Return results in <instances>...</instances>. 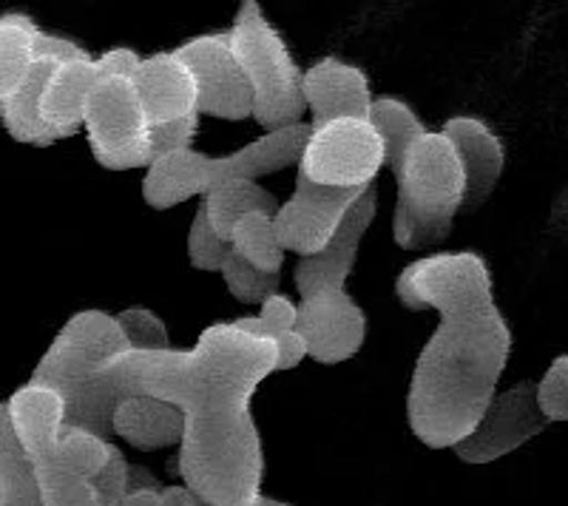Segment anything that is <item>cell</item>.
Segmentation results:
<instances>
[{
    "label": "cell",
    "mask_w": 568,
    "mask_h": 506,
    "mask_svg": "<svg viewBox=\"0 0 568 506\" xmlns=\"http://www.w3.org/2000/svg\"><path fill=\"white\" fill-rule=\"evenodd\" d=\"M276 373V344L233 322L207 325L194 347L123 353L58 389L63 427L111 435V413L131 396L182 409L185 433L174 473L202 506H247L262 495L265 449L253 418L258 384Z\"/></svg>",
    "instance_id": "1"
},
{
    "label": "cell",
    "mask_w": 568,
    "mask_h": 506,
    "mask_svg": "<svg viewBox=\"0 0 568 506\" xmlns=\"http://www.w3.org/2000/svg\"><path fill=\"white\" fill-rule=\"evenodd\" d=\"M395 296L407 311L440 316L409 376L407 424L429 449H453L478 427L509 364L511 331L491 273L480 253L440 251L409 262Z\"/></svg>",
    "instance_id": "2"
},
{
    "label": "cell",
    "mask_w": 568,
    "mask_h": 506,
    "mask_svg": "<svg viewBox=\"0 0 568 506\" xmlns=\"http://www.w3.org/2000/svg\"><path fill=\"white\" fill-rule=\"evenodd\" d=\"M398 202L393 240L400 251H426L444 245L453 234L455 216L464 211L466 180L458 151L444 131H426L393 169Z\"/></svg>",
    "instance_id": "3"
},
{
    "label": "cell",
    "mask_w": 568,
    "mask_h": 506,
    "mask_svg": "<svg viewBox=\"0 0 568 506\" xmlns=\"http://www.w3.org/2000/svg\"><path fill=\"white\" fill-rule=\"evenodd\" d=\"M311 136V123H293L287 129L262 134L253 143L242 145L227 156H207L202 151H180L151 163L149 174L142 180V200L151 209L169 211L174 205L205 196L222 182L253 180L298 165L304 143Z\"/></svg>",
    "instance_id": "4"
},
{
    "label": "cell",
    "mask_w": 568,
    "mask_h": 506,
    "mask_svg": "<svg viewBox=\"0 0 568 506\" xmlns=\"http://www.w3.org/2000/svg\"><path fill=\"white\" fill-rule=\"evenodd\" d=\"M233 58L240 60L242 72L253 91V114L265 134L302 123L307 114L302 80L304 72L293 58L291 45L284 43L278 29L265 18L256 0H242L240 12L227 29Z\"/></svg>",
    "instance_id": "5"
},
{
    "label": "cell",
    "mask_w": 568,
    "mask_h": 506,
    "mask_svg": "<svg viewBox=\"0 0 568 506\" xmlns=\"http://www.w3.org/2000/svg\"><path fill=\"white\" fill-rule=\"evenodd\" d=\"M7 409L20 447L38 475L43 506H100L89 480L78 478L60 462L58 438L65 413L60 393L27 382L7 398Z\"/></svg>",
    "instance_id": "6"
},
{
    "label": "cell",
    "mask_w": 568,
    "mask_h": 506,
    "mask_svg": "<svg viewBox=\"0 0 568 506\" xmlns=\"http://www.w3.org/2000/svg\"><path fill=\"white\" fill-rule=\"evenodd\" d=\"M83 131L89 136L91 154L103 169H151V123L134 80H100L85 103Z\"/></svg>",
    "instance_id": "7"
},
{
    "label": "cell",
    "mask_w": 568,
    "mask_h": 506,
    "mask_svg": "<svg viewBox=\"0 0 568 506\" xmlns=\"http://www.w3.org/2000/svg\"><path fill=\"white\" fill-rule=\"evenodd\" d=\"M384 165V143L369 120H336L311 125L296 171L327 189H369Z\"/></svg>",
    "instance_id": "8"
},
{
    "label": "cell",
    "mask_w": 568,
    "mask_h": 506,
    "mask_svg": "<svg viewBox=\"0 0 568 506\" xmlns=\"http://www.w3.org/2000/svg\"><path fill=\"white\" fill-rule=\"evenodd\" d=\"M123 353H129V342L116 325L114 313L80 311L60 327L54 342L45 347L29 376V384L58 393Z\"/></svg>",
    "instance_id": "9"
},
{
    "label": "cell",
    "mask_w": 568,
    "mask_h": 506,
    "mask_svg": "<svg viewBox=\"0 0 568 506\" xmlns=\"http://www.w3.org/2000/svg\"><path fill=\"white\" fill-rule=\"evenodd\" d=\"M176 58L191 69L196 80V111L220 120H247L253 114V91L233 58L227 32H213L191 38L174 49Z\"/></svg>",
    "instance_id": "10"
},
{
    "label": "cell",
    "mask_w": 568,
    "mask_h": 506,
    "mask_svg": "<svg viewBox=\"0 0 568 506\" xmlns=\"http://www.w3.org/2000/svg\"><path fill=\"white\" fill-rule=\"evenodd\" d=\"M364 191L367 189H327L296 171V189L291 200L282 202L273 216L278 245L284 253H298V260L324 251Z\"/></svg>",
    "instance_id": "11"
},
{
    "label": "cell",
    "mask_w": 568,
    "mask_h": 506,
    "mask_svg": "<svg viewBox=\"0 0 568 506\" xmlns=\"http://www.w3.org/2000/svg\"><path fill=\"white\" fill-rule=\"evenodd\" d=\"M535 389V382H520L491 398L478 427L453 447L460 462L471 464V467H484V464L515 453L517 447H524L535 435H540L546 427V418L537 409Z\"/></svg>",
    "instance_id": "12"
},
{
    "label": "cell",
    "mask_w": 568,
    "mask_h": 506,
    "mask_svg": "<svg viewBox=\"0 0 568 506\" xmlns=\"http://www.w3.org/2000/svg\"><path fill=\"white\" fill-rule=\"evenodd\" d=\"M296 333L307 342V358L342 364L367 342V316L347 291L316 293L298 298Z\"/></svg>",
    "instance_id": "13"
},
{
    "label": "cell",
    "mask_w": 568,
    "mask_h": 506,
    "mask_svg": "<svg viewBox=\"0 0 568 506\" xmlns=\"http://www.w3.org/2000/svg\"><path fill=\"white\" fill-rule=\"evenodd\" d=\"M375 214H378V189L369 185L362 200L355 202L349 214L344 216L342 227L327 242V247L313 253V256H302L296 262L293 282H296L298 298L329 291H347L349 273H353L355 260H358V247H362V240L369 225H373Z\"/></svg>",
    "instance_id": "14"
},
{
    "label": "cell",
    "mask_w": 568,
    "mask_h": 506,
    "mask_svg": "<svg viewBox=\"0 0 568 506\" xmlns=\"http://www.w3.org/2000/svg\"><path fill=\"white\" fill-rule=\"evenodd\" d=\"M304 103L313 118V129L336 120H369L373 89L362 65L338 58H322L302 80Z\"/></svg>",
    "instance_id": "15"
},
{
    "label": "cell",
    "mask_w": 568,
    "mask_h": 506,
    "mask_svg": "<svg viewBox=\"0 0 568 506\" xmlns=\"http://www.w3.org/2000/svg\"><path fill=\"white\" fill-rule=\"evenodd\" d=\"M440 131H444L446 140L455 145L460 169H464V211H478L491 196V191H495V185L500 182V176H504V143H500V136H497L484 120L469 118V114L449 118Z\"/></svg>",
    "instance_id": "16"
},
{
    "label": "cell",
    "mask_w": 568,
    "mask_h": 506,
    "mask_svg": "<svg viewBox=\"0 0 568 506\" xmlns=\"http://www.w3.org/2000/svg\"><path fill=\"white\" fill-rule=\"evenodd\" d=\"M131 80L151 125L171 123L196 111V80L191 69L176 58V52L142 58Z\"/></svg>",
    "instance_id": "17"
},
{
    "label": "cell",
    "mask_w": 568,
    "mask_h": 506,
    "mask_svg": "<svg viewBox=\"0 0 568 506\" xmlns=\"http://www.w3.org/2000/svg\"><path fill=\"white\" fill-rule=\"evenodd\" d=\"M98 65L91 60H74V63H58L49 83H45L43 98H40V120L52 140H65L83 129L85 103L91 98V89L100 83Z\"/></svg>",
    "instance_id": "18"
},
{
    "label": "cell",
    "mask_w": 568,
    "mask_h": 506,
    "mask_svg": "<svg viewBox=\"0 0 568 506\" xmlns=\"http://www.w3.org/2000/svg\"><path fill=\"white\" fill-rule=\"evenodd\" d=\"M185 433L182 409L154 396H131L111 413V435L123 438L140 453L180 447Z\"/></svg>",
    "instance_id": "19"
},
{
    "label": "cell",
    "mask_w": 568,
    "mask_h": 506,
    "mask_svg": "<svg viewBox=\"0 0 568 506\" xmlns=\"http://www.w3.org/2000/svg\"><path fill=\"white\" fill-rule=\"evenodd\" d=\"M54 69H58V60L34 58L18 89L0 103V123L18 143L38 145V149L54 145L52 134L45 131L43 120H40V98H43L45 83H49Z\"/></svg>",
    "instance_id": "20"
},
{
    "label": "cell",
    "mask_w": 568,
    "mask_h": 506,
    "mask_svg": "<svg viewBox=\"0 0 568 506\" xmlns=\"http://www.w3.org/2000/svg\"><path fill=\"white\" fill-rule=\"evenodd\" d=\"M202 205H205L207 222H211V227L216 231V236H220L225 245H231V231L242 216H251V214L276 216L282 202L276 200V194L262 189L258 182L231 180L216 185L213 191H207V194L202 196Z\"/></svg>",
    "instance_id": "21"
},
{
    "label": "cell",
    "mask_w": 568,
    "mask_h": 506,
    "mask_svg": "<svg viewBox=\"0 0 568 506\" xmlns=\"http://www.w3.org/2000/svg\"><path fill=\"white\" fill-rule=\"evenodd\" d=\"M0 506H43L38 475L20 447L7 402H0Z\"/></svg>",
    "instance_id": "22"
},
{
    "label": "cell",
    "mask_w": 568,
    "mask_h": 506,
    "mask_svg": "<svg viewBox=\"0 0 568 506\" xmlns=\"http://www.w3.org/2000/svg\"><path fill=\"white\" fill-rule=\"evenodd\" d=\"M40 27L32 14L7 12L0 14V103L18 89L29 65L34 63V40Z\"/></svg>",
    "instance_id": "23"
},
{
    "label": "cell",
    "mask_w": 568,
    "mask_h": 506,
    "mask_svg": "<svg viewBox=\"0 0 568 506\" xmlns=\"http://www.w3.org/2000/svg\"><path fill=\"white\" fill-rule=\"evenodd\" d=\"M369 125L378 131L384 143V156H387L389 171L400 163V156L407 154L409 145L418 140L420 134H426L424 120L415 114V109L409 103H404L400 98H375L373 109H369Z\"/></svg>",
    "instance_id": "24"
},
{
    "label": "cell",
    "mask_w": 568,
    "mask_h": 506,
    "mask_svg": "<svg viewBox=\"0 0 568 506\" xmlns=\"http://www.w3.org/2000/svg\"><path fill=\"white\" fill-rule=\"evenodd\" d=\"M231 247L258 271L282 273L284 247L278 245L271 214L242 216L231 231Z\"/></svg>",
    "instance_id": "25"
},
{
    "label": "cell",
    "mask_w": 568,
    "mask_h": 506,
    "mask_svg": "<svg viewBox=\"0 0 568 506\" xmlns=\"http://www.w3.org/2000/svg\"><path fill=\"white\" fill-rule=\"evenodd\" d=\"M111 442L103 435L91 433L83 427H63L58 438V455L60 462L78 475V478L91 480L109 462Z\"/></svg>",
    "instance_id": "26"
},
{
    "label": "cell",
    "mask_w": 568,
    "mask_h": 506,
    "mask_svg": "<svg viewBox=\"0 0 568 506\" xmlns=\"http://www.w3.org/2000/svg\"><path fill=\"white\" fill-rule=\"evenodd\" d=\"M220 273L225 280L227 293L242 305H262L267 296L278 293V280H282V273H265L253 267L233 247H227Z\"/></svg>",
    "instance_id": "27"
},
{
    "label": "cell",
    "mask_w": 568,
    "mask_h": 506,
    "mask_svg": "<svg viewBox=\"0 0 568 506\" xmlns=\"http://www.w3.org/2000/svg\"><path fill=\"white\" fill-rule=\"evenodd\" d=\"M116 325L129 342V351L156 353L171 347L169 325L151 307H125V311L116 313Z\"/></svg>",
    "instance_id": "28"
},
{
    "label": "cell",
    "mask_w": 568,
    "mask_h": 506,
    "mask_svg": "<svg viewBox=\"0 0 568 506\" xmlns=\"http://www.w3.org/2000/svg\"><path fill=\"white\" fill-rule=\"evenodd\" d=\"M298 318V305L291 296L284 293H273L267 296L262 305H258V316H242L233 318V325L240 327L242 333H251V336L267 338V342H276L282 333L296 331Z\"/></svg>",
    "instance_id": "29"
},
{
    "label": "cell",
    "mask_w": 568,
    "mask_h": 506,
    "mask_svg": "<svg viewBox=\"0 0 568 506\" xmlns=\"http://www.w3.org/2000/svg\"><path fill=\"white\" fill-rule=\"evenodd\" d=\"M227 247L231 245H225L211 227V222H207V211L200 200V209H196L191 231H187V262H191L196 271L220 273Z\"/></svg>",
    "instance_id": "30"
},
{
    "label": "cell",
    "mask_w": 568,
    "mask_h": 506,
    "mask_svg": "<svg viewBox=\"0 0 568 506\" xmlns=\"http://www.w3.org/2000/svg\"><path fill=\"white\" fill-rule=\"evenodd\" d=\"M537 409L549 422H568V356H557L535 389Z\"/></svg>",
    "instance_id": "31"
},
{
    "label": "cell",
    "mask_w": 568,
    "mask_h": 506,
    "mask_svg": "<svg viewBox=\"0 0 568 506\" xmlns=\"http://www.w3.org/2000/svg\"><path fill=\"white\" fill-rule=\"evenodd\" d=\"M129 480H131V464L125 462L123 449L116 447V444H111L105 467L89 480L91 493H94V498H98L100 506H120V500L129 495Z\"/></svg>",
    "instance_id": "32"
},
{
    "label": "cell",
    "mask_w": 568,
    "mask_h": 506,
    "mask_svg": "<svg viewBox=\"0 0 568 506\" xmlns=\"http://www.w3.org/2000/svg\"><path fill=\"white\" fill-rule=\"evenodd\" d=\"M200 111H194L187 118L151 125V163H156L162 156L180 154V151L191 149L196 131H200Z\"/></svg>",
    "instance_id": "33"
},
{
    "label": "cell",
    "mask_w": 568,
    "mask_h": 506,
    "mask_svg": "<svg viewBox=\"0 0 568 506\" xmlns=\"http://www.w3.org/2000/svg\"><path fill=\"white\" fill-rule=\"evenodd\" d=\"M34 58H49L58 63H74V60H91V52L78 40L63 38V34H52L40 29L38 40H34Z\"/></svg>",
    "instance_id": "34"
},
{
    "label": "cell",
    "mask_w": 568,
    "mask_h": 506,
    "mask_svg": "<svg viewBox=\"0 0 568 506\" xmlns=\"http://www.w3.org/2000/svg\"><path fill=\"white\" fill-rule=\"evenodd\" d=\"M140 54L129 45H116V49H109L100 58H94V65H98L100 78H134L136 65H140Z\"/></svg>",
    "instance_id": "35"
},
{
    "label": "cell",
    "mask_w": 568,
    "mask_h": 506,
    "mask_svg": "<svg viewBox=\"0 0 568 506\" xmlns=\"http://www.w3.org/2000/svg\"><path fill=\"white\" fill-rule=\"evenodd\" d=\"M276 373L296 371L298 364L307 358V342L296 331H287L276 338Z\"/></svg>",
    "instance_id": "36"
},
{
    "label": "cell",
    "mask_w": 568,
    "mask_h": 506,
    "mask_svg": "<svg viewBox=\"0 0 568 506\" xmlns=\"http://www.w3.org/2000/svg\"><path fill=\"white\" fill-rule=\"evenodd\" d=\"M160 506H202V500L185 484H176V487L160 489Z\"/></svg>",
    "instance_id": "37"
},
{
    "label": "cell",
    "mask_w": 568,
    "mask_h": 506,
    "mask_svg": "<svg viewBox=\"0 0 568 506\" xmlns=\"http://www.w3.org/2000/svg\"><path fill=\"white\" fill-rule=\"evenodd\" d=\"M120 506H160V489H131Z\"/></svg>",
    "instance_id": "38"
},
{
    "label": "cell",
    "mask_w": 568,
    "mask_h": 506,
    "mask_svg": "<svg viewBox=\"0 0 568 506\" xmlns=\"http://www.w3.org/2000/svg\"><path fill=\"white\" fill-rule=\"evenodd\" d=\"M131 489H162V484L154 478V473H149L145 467H131L129 493Z\"/></svg>",
    "instance_id": "39"
},
{
    "label": "cell",
    "mask_w": 568,
    "mask_h": 506,
    "mask_svg": "<svg viewBox=\"0 0 568 506\" xmlns=\"http://www.w3.org/2000/svg\"><path fill=\"white\" fill-rule=\"evenodd\" d=\"M247 506H293V504H287V500H276V498H271V495H256V498L251 500V504Z\"/></svg>",
    "instance_id": "40"
}]
</instances>
